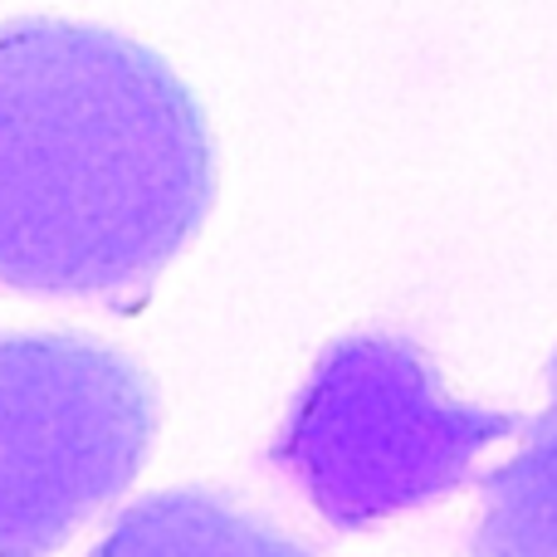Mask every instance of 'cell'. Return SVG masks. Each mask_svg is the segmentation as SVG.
I'll return each mask as SVG.
<instances>
[{
	"label": "cell",
	"mask_w": 557,
	"mask_h": 557,
	"mask_svg": "<svg viewBox=\"0 0 557 557\" xmlns=\"http://www.w3.org/2000/svg\"><path fill=\"white\" fill-rule=\"evenodd\" d=\"M211 201V127L162 54L74 20L0 25V288L137 313Z\"/></svg>",
	"instance_id": "6da1fadb"
},
{
	"label": "cell",
	"mask_w": 557,
	"mask_h": 557,
	"mask_svg": "<svg viewBox=\"0 0 557 557\" xmlns=\"http://www.w3.org/2000/svg\"><path fill=\"white\" fill-rule=\"evenodd\" d=\"M513 431V411L455 401L411 337L352 333L323 347L264 465L323 523L362 533L455 494Z\"/></svg>",
	"instance_id": "7a4b0ae2"
},
{
	"label": "cell",
	"mask_w": 557,
	"mask_h": 557,
	"mask_svg": "<svg viewBox=\"0 0 557 557\" xmlns=\"http://www.w3.org/2000/svg\"><path fill=\"white\" fill-rule=\"evenodd\" d=\"M157 386L84 333H0V557H49L147 465Z\"/></svg>",
	"instance_id": "3957f363"
},
{
	"label": "cell",
	"mask_w": 557,
	"mask_h": 557,
	"mask_svg": "<svg viewBox=\"0 0 557 557\" xmlns=\"http://www.w3.org/2000/svg\"><path fill=\"white\" fill-rule=\"evenodd\" d=\"M88 557H318L288 539L278 523L260 519L240 499L215 490L147 494L94 543Z\"/></svg>",
	"instance_id": "277c9868"
},
{
	"label": "cell",
	"mask_w": 557,
	"mask_h": 557,
	"mask_svg": "<svg viewBox=\"0 0 557 557\" xmlns=\"http://www.w3.org/2000/svg\"><path fill=\"white\" fill-rule=\"evenodd\" d=\"M465 557H557V352L548 406L523 425V445L480 480V513Z\"/></svg>",
	"instance_id": "5b68a950"
}]
</instances>
